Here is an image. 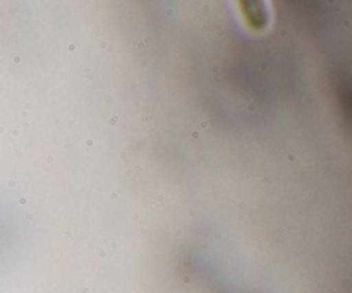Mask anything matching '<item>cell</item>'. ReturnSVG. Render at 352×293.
Wrapping results in <instances>:
<instances>
[{"instance_id":"1","label":"cell","mask_w":352,"mask_h":293,"mask_svg":"<svg viewBox=\"0 0 352 293\" xmlns=\"http://www.w3.org/2000/svg\"><path fill=\"white\" fill-rule=\"evenodd\" d=\"M244 26L253 33H265L272 24L270 0H236Z\"/></svg>"}]
</instances>
